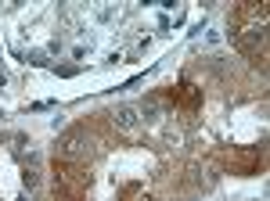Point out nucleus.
Segmentation results:
<instances>
[{
    "mask_svg": "<svg viewBox=\"0 0 270 201\" xmlns=\"http://www.w3.org/2000/svg\"><path fill=\"white\" fill-rule=\"evenodd\" d=\"M58 147H61L69 158H87V154H90V137H87V133H69Z\"/></svg>",
    "mask_w": 270,
    "mask_h": 201,
    "instance_id": "f257e3e1",
    "label": "nucleus"
},
{
    "mask_svg": "<svg viewBox=\"0 0 270 201\" xmlns=\"http://www.w3.org/2000/svg\"><path fill=\"white\" fill-rule=\"evenodd\" d=\"M112 118H115V126H119V130H133V126L141 123V115H137V104H119Z\"/></svg>",
    "mask_w": 270,
    "mask_h": 201,
    "instance_id": "f03ea898",
    "label": "nucleus"
},
{
    "mask_svg": "<svg viewBox=\"0 0 270 201\" xmlns=\"http://www.w3.org/2000/svg\"><path fill=\"white\" fill-rule=\"evenodd\" d=\"M137 115H141V118H151V123H155V118L162 115V104H159L155 97H148V101H144V104L137 108Z\"/></svg>",
    "mask_w": 270,
    "mask_h": 201,
    "instance_id": "7ed1b4c3",
    "label": "nucleus"
},
{
    "mask_svg": "<svg viewBox=\"0 0 270 201\" xmlns=\"http://www.w3.org/2000/svg\"><path fill=\"white\" fill-rule=\"evenodd\" d=\"M36 183H40V173H36V169H25V173H22V187H25V190H32Z\"/></svg>",
    "mask_w": 270,
    "mask_h": 201,
    "instance_id": "20e7f679",
    "label": "nucleus"
},
{
    "mask_svg": "<svg viewBox=\"0 0 270 201\" xmlns=\"http://www.w3.org/2000/svg\"><path fill=\"white\" fill-rule=\"evenodd\" d=\"M32 144H29V137H15V158H25V151H29Z\"/></svg>",
    "mask_w": 270,
    "mask_h": 201,
    "instance_id": "39448f33",
    "label": "nucleus"
},
{
    "mask_svg": "<svg viewBox=\"0 0 270 201\" xmlns=\"http://www.w3.org/2000/svg\"><path fill=\"white\" fill-rule=\"evenodd\" d=\"M29 61L32 65H51V54L47 51H29Z\"/></svg>",
    "mask_w": 270,
    "mask_h": 201,
    "instance_id": "423d86ee",
    "label": "nucleus"
},
{
    "mask_svg": "<svg viewBox=\"0 0 270 201\" xmlns=\"http://www.w3.org/2000/svg\"><path fill=\"white\" fill-rule=\"evenodd\" d=\"M87 51H90V44H87V47H83V44H76V47H72V58H76V61H83Z\"/></svg>",
    "mask_w": 270,
    "mask_h": 201,
    "instance_id": "0eeeda50",
    "label": "nucleus"
},
{
    "mask_svg": "<svg viewBox=\"0 0 270 201\" xmlns=\"http://www.w3.org/2000/svg\"><path fill=\"white\" fill-rule=\"evenodd\" d=\"M15 201H32V197H29V194H18V197H15Z\"/></svg>",
    "mask_w": 270,
    "mask_h": 201,
    "instance_id": "6e6552de",
    "label": "nucleus"
},
{
    "mask_svg": "<svg viewBox=\"0 0 270 201\" xmlns=\"http://www.w3.org/2000/svg\"><path fill=\"white\" fill-rule=\"evenodd\" d=\"M0 87H4V68H0Z\"/></svg>",
    "mask_w": 270,
    "mask_h": 201,
    "instance_id": "1a4fd4ad",
    "label": "nucleus"
}]
</instances>
